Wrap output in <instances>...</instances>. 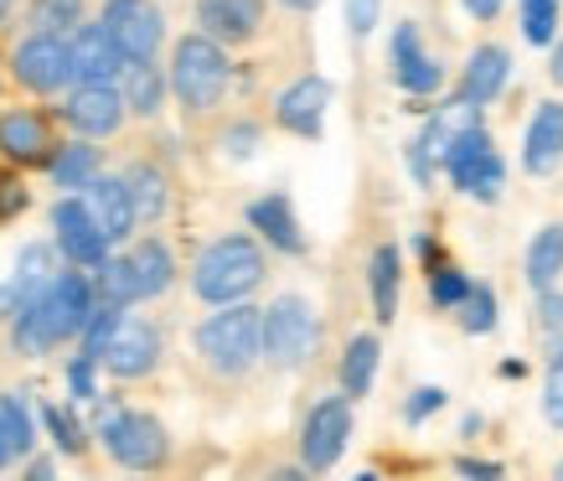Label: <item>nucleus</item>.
Instances as JSON below:
<instances>
[{
    "mask_svg": "<svg viewBox=\"0 0 563 481\" xmlns=\"http://www.w3.org/2000/svg\"><path fill=\"white\" fill-rule=\"evenodd\" d=\"M99 440L130 471H155V466H166V456H172V440H166L161 419H151V414H140V409H114V404L99 409Z\"/></svg>",
    "mask_w": 563,
    "mask_h": 481,
    "instance_id": "423d86ee",
    "label": "nucleus"
},
{
    "mask_svg": "<svg viewBox=\"0 0 563 481\" xmlns=\"http://www.w3.org/2000/svg\"><path fill=\"white\" fill-rule=\"evenodd\" d=\"M99 306V295H93V280L88 275H52V285L42 295H32L26 306L11 316L16 321V347L26 358H47L57 342H68L78 337L88 321V310Z\"/></svg>",
    "mask_w": 563,
    "mask_h": 481,
    "instance_id": "f257e3e1",
    "label": "nucleus"
},
{
    "mask_svg": "<svg viewBox=\"0 0 563 481\" xmlns=\"http://www.w3.org/2000/svg\"><path fill=\"white\" fill-rule=\"evenodd\" d=\"M124 187H130V203H135V218L140 223H155L161 212H166V192H172V182H166V172L161 166H151V161H135L130 172H124Z\"/></svg>",
    "mask_w": 563,
    "mask_h": 481,
    "instance_id": "a878e982",
    "label": "nucleus"
},
{
    "mask_svg": "<svg viewBox=\"0 0 563 481\" xmlns=\"http://www.w3.org/2000/svg\"><path fill=\"white\" fill-rule=\"evenodd\" d=\"M42 419H47L52 440L68 450V456H78V450H84V430H78V419H73L68 409H57V404H42Z\"/></svg>",
    "mask_w": 563,
    "mask_h": 481,
    "instance_id": "e433bc0d",
    "label": "nucleus"
},
{
    "mask_svg": "<svg viewBox=\"0 0 563 481\" xmlns=\"http://www.w3.org/2000/svg\"><path fill=\"white\" fill-rule=\"evenodd\" d=\"M52 275H57V249H47V243H32V249H21V259H16V300L26 306L32 295H42L52 285ZM16 306V310H21Z\"/></svg>",
    "mask_w": 563,
    "mask_h": 481,
    "instance_id": "2f4dec72",
    "label": "nucleus"
},
{
    "mask_svg": "<svg viewBox=\"0 0 563 481\" xmlns=\"http://www.w3.org/2000/svg\"><path fill=\"white\" fill-rule=\"evenodd\" d=\"M465 291H471V280H465L461 270H434V275H429V300H434V306H461Z\"/></svg>",
    "mask_w": 563,
    "mask_h": 481,
    "instance_id": "58836bf2",
    "label": "nucleus"
},
{
    "mask_svg": "<svg viewBox=\"0 0 563 481\" xmlns=\"http://www.w3.org/2000/svg\"><path fill=\"white\" fill-rule=\"evenodd\" d=\"M52 182L63 192H84L93 176H99V151H93V140H73V145H57L52 151Z\"/></svg>",
    "mask_w": 563,
    "mask_h": 481,
    "instance_id": "cd10ccee",
    "label": "nucleus"
},
{
    "mask_svg": "<svg viewBox=\"0 0 563 481\" xmlns=\"http://www.w3.org/2000/svg\"><path fill=\"white\" fill-rule=\"evenodd\" d=\"M16 285H0V321H5V316H16Z\"/></svg>",
    "mask_w": 563,
    "mask_h": 481,
    "instance_id": "09e8293b",
    "label": "nucleus"
},
{
    "mask_svg": "<svg viewBox=\"0 0 563 481\" xmlns=\"http://www.w3.org/2000/svg\"><path fill=\"white\" fill-rule=\"evenodd\" d=\"M249 223H254V233H264L274 249H285V254H306V239H300V223H295V207H290L285 192L258 197V203L249 207Z\"/></svg>",
    "mask_w": 563,
    "mask_h": 481,
    "instance_id": "4be33fe9",
    "label": "nucleus"
},
{
    "mask_svg": "<svg viewBox=\"0 0 563 481\" xmlns=\"http://www.w3.org/2000/svg\"><path fill=\"white\" fill-rule=\"evenodd\" d=\"M548 73H553V84H563V42L553 47V68H548Z\"/></svg>",
    "mask_w": 563,
    "mask_h": 481,
    "instance_id": "8fccbe9b",
    "label": "nucleus"
},
{
    "mask_svg": "<svg viewBox=\"0 0 563 481\" xmlns=\"http://www.w3.org/2000/svg\"><path fill=\"white\" fill-rule=\"evenodd\" d=\"M559 32V0H522V36L532 47H548Z\"/></svg>",
    "mask_w": 563,
    "mask_h": 481,
    "instance_id": "c9c22d12",
    "label": "nucleus"
},
{
    "mask_svg": "<svg viewBox=\"0 0 563 481\" xmlns=\"http://www.w3.org/2000/svg\"><path fill=\"white\" fill-rule=\"evenodd\" d=\"M228 145H233V155H249L258 145V130H249V124H239L233 135H228Z\"/></svg>",
    "mask_w": 563,
    "mask_h": 481,
    "instance_id": "a18cd8bd",
    "label": "nucleus"
},
{
    "mask_svg": "<svg viewBox=\"0 0 563 481\" xmlns=\"http://www.w3.org/2000/svg\"><path fill=\"white\" fill-rule=\"evenodd\" d=\"M455 471H461V477H501L496 461H455Z\"/></svg>",
    "mask_w": 563,
    "mask_h": 481,
    "instance_id": "de8ad7c7",
    "label": "nucleus"
},
{
    "mask_svg": "<svg viewBox=\"0 0 563 481\" xmlns=\"http://www.w3.org/2000/svg\"><path fill=\"white\" fill-rule=\"evenodd\" d=\"M32 450V414L21 394H0V471H11Z\"/></svg>",
    "mask_w": 563,
    "mask_h": 481,
    "instance_id": "c756f323",
    "label": "nucleus"
},
{
    "mask_svg": "<svg viewBox=\"0 0 563 481\" xmlns=\"http://www.w3.org/2000/svg\"><path fill=\"white\" fill-rule=\"evenodd\" d=\"M471 130H481V103L450 99L444 109H434V120H429L424 140H419V151H424V155H444L461 135H471Z\"/></svg>",
    "mask_w": 563,
    "mask_h": 481,
    "instance_id": "5701e85b",
    "label": "nucleus"
},
{
    "mask_svg": "<svg viewBox=\"0 0 563 481\" xmlns=\"http://www.w3.org/2000/svg\"><path fill=\"white\" fill-rule=\"evenodd\" d=\"M68 57H73V84H114L124 73V52L114 47V36L103 32V21H78L68 36Z\"/></svg>",
    "mask_w": 563,
    "mask_h": 481,
    "instance_id": "4468645a",
    "label": "nucleus"
},
{
    "mask_svg": "<svg viewBox=\"0 0 563 481\" xmlns=\"http://www.w3.org/2000/svg\"><path fill=\"white\" fill-rule=\"evenodd\" d=\"M11 6H16V0H0V21L11 17Z\"/></svg>",
    "mask_w": 563,
    "mask_h": 481,
    "instance_id": "603ef678",
    "label": "nucleus"
},
{
    "mask_svg": "<svg viewBox=\"0 0 563 481\" xmlns=\"http://www.w3.org/2000/svg\"><path fill=\"white\" fill-rule=\"evenodd\" d=\"M377 358H383V342H377L373 331H362V337L346 342V358H342V394L346 398H362L367 389H373Z\"/></svg>",
    "mask_w": 563,
    "mask_h": 481,
    "instance_id": "7c9ffc66",
    "label": "nucleus"
},
{
    "mask_svg": "<svg viewBox=\"0 0 563 481\" xmlns=\"http://www.w3.org/2000/svg\"><path fill=\"white\" fill-rule=\"evenodd\" d=\"M93 295H99V300H109V306H135L140 285H135L130 259H103L99 275H93Z\"/></svg>",
    "mask_w": 563,
    "mask_h": 481,
    "instance_id": "473e14b6",
    "label": "nucleus"
},
{
    "mask_svg": "<svg viewBox=\"0 0 563 481\" xmlns=\"http://www.w3.org/2000/svg\"><path fill=\"white\" fill-rule=\"evenodd\" d=\"M543 419L553 430H563V347L548 362V383H543Z\"/></svg>",
    "mask_w": 563,
    "mask_h": 481,
    "instance_id": "4c0bfd02",
    "label": "nucleus"
},
{
    "mask_svg": "<svg viewBox=\"0 0 563 481\" xmlns=\"http://www.w3.org/2000/svg\"><path fill=\"white\" fill-rule=\"evenodd\" d=\"M346 440H352V398L331 394L321 398L316 409L306 414V430H300V456H306L310 471H331L342 461Z\"/></svg>",
    "mask_w": 563,
    "mask_h": 481,
    "instance_id": "9d476101",
    "label": "nucleus"
},
{
    "mask_svg": "<svg viewBox=\"0 0 563 481\" xmlns=\"http://www.w3.org/2000/svg\"><path fill=\"white\" fill-rule=\"evenodd\" d=\"M461 6H465V11H471L476 21H496V17H501V0H461Z\"/></svg>",
    "mask_w": 563,
    "mask_h": 481,
    "instance_id": "49530a36",
    "label": "nucleus"
},
{
    "mask_svg": "<svg viewBox=\"0 0 563 481\" xmlns=\"http://www.w3.org/2000/svg\"><path fill=\"white\" fill-rule=\"evenodd\" d=\"M285 6H290V11H316L321 0H285Z\"/></svg>",
    "mask_w": 563,
    "mask_h": 481,
    "instance_id": "3c124183",
    "label": "nucleus"
},
{
    "mask_svg": "<svg viewBox=\"0 0 563 481\" xmlns=\"http://www.w3.org/2000/svg\"><path fill=\"white\" fill-rule=\"evenodd\" d=\"M124 109L130 114H161V103H166V73L155 68L151 57L145 63H124Z\"/></svg>",
    "mask_w": 563,
    "mask_h": 481,
    "instance_id": "bb28decb",
    "label": "nucleus"
},
{
    "mask_svg": "<svg viewBox=\"0 0 563 481\" xmlns=\"http://www.w3.org/2000/svg\"><path fill=\"white\" fill-rule=\"evenodd\" d=\"M388 57H393V78H398L404 94H434V88L444 84V68L419 47V26H409V21L393 32Z\"/></svg>",
    "mask_w": 563,
    "mask_h": 481,
    "instance_id": "aec40b11",
    "label": "nucleus"
},
{
    "mask_svg": "<svg viewBox=\"0 0 563 481\" xmlns=\"http://www.w3.org/2000/svg\"><path fill=\"white\" fill-rule=\"evenodd\" d=\"M63 120L84 140H103L124 124V94L114 84H78L63 103Z\"/></svg>",
    "mask_w": 563,
    "mask_h": 481,
    "instance_id": "ddd939ff",
    "label": "nucleus"
},
{
    "mask_svg": "<svg viewBox=\"0 0 563 481\" xmlns=\"http://www.w3.org/2000/svg\"><path fill=\"white\" fill-rule=\"evenodd\" d=\"M346 21L357 36H367L377 26V0H346Z\"/></svg>",
    "mask_w": 563,
    "mask_h": 481,
    "instance_id": "79ce46f5",
    "label": "nucleus"
},
{
    "mask_svg": "<svg viewBox=\"0 0 563 481\" xmlns=\"http://www.w3.org/2000/svg\"><path fill=\"white\" fill-rule=\"evenodd\" d=\"M84 21V0H32V32L68 36Z\"/></svg>",
    "mask_w": 563,
    "mask_h": 481,
    "instance_id": "72a5a7b5",
    "label": "nucleus"
},
{
    "mask_svg": "<svg viewBox=\"0 0 563 481\" xmlns=\"http://www.w3.org/2000/svg\"><path fill=\"white\" fill-rule=\"evenodd\" d=\"M52 228H57L63 259H73L78 270H99L103 259H109V239H103V228L93 223V212L84 207V197H63V203L52 207Z\"/></svg>",
    "mask_w": 563,
    "mask_h": 481,
    "instance_id": "f8f14e48",
    "label": "nucleus"
},
{
    "mask_svg": "<svg viewBox=\"0 0 563 481\" xmlns=\"http://www.w3.org/2000/svg\"><path fill=\"white\" fill-rule=\"evenodd\" d=\"M258 280H264V254H258V243L243 239V233H228V239L202 249L197 270H191V291L202 295L207 306H228V300L254 295Z\"/></svg>",
    "mask_w": 563,
    "mask_h": 481,
    "instance_id": "f03ea898",
    "label": "nucleus"
},
{
    "mask_svg": "<svg viewBox=\"0 0 563 481\" xmlns=\"http://www.w3.org/2000/svg\"><path fill=\"white\" fill-rule=\"evenodd\" d=\"M559 275H563V223H548L528 243V285L548 291V285H559Z\"/></svg>",
    "mask_w": 563,
    "mask_h": 481,
    "instance_id": "c85d7f7f",
    "label": "nucleus"
},
{
    "mask_svg": "<svg viewBox=\"0 0 563 481\" xmlns=\"http://www.w3.org/2000/svg\"><path fill=\"white\" fill-rule=\"evenodd\" d=\"M444 409V389H413V398H409V425H419V419H429V414H440Z\"/></svg>",
    "mask_w": 563,
    "mask_h": 481,
    "instance_id": "a19ab883",
    "label": "nucleus"
},
{
    "mask_svg": "<svg viewBox=\"0 0 563 481\" xmlns=\"http://www.w3.org/2000/svg\"><path fill=\"white\" fill-rule=\"evenodd\" d=\"M197 21L212 42L239 47V42H254L264 26V0H197Z\"/></svg>",
    "mask_w": 563,
    "mask_h": 481,
    "instance_id": "a211bd4d",
    "label": "nucleus"
},
{
    "mask_svg": "<svg viewBox=\"0 0 563 481\" xmlns=\"http://www.w3.org/2000/svg\"><path fill=\"white\" fill-rule=\"evenodd\" d=\"M325 103H331V84L325 78H295L285 94H279V103H274V120H279V130H290V135L300 140H316L325 124Z\"/></svg>",
    "mask_w": 563,
    "mask_h": 481,
    "instance_id": "2eb2a0df",
    "label": "nucleus"
},
{
    "mask_svg": "<svg viewBox=\"0 0 563 481\" xmlns=\"http://www.w3.org/2000/svg\"><path fill=\"white\" fill-rule=\"evenodd\" d=\"M52 130L36 109H5L0 114V155L21 161V166H47L52 161Z\"/></svg>",
    "mask_w": 563,
    "mask_h": 481,
    "instance_id": "dca6fc26",
    "label": "nucleus"
},
{
    "mask_svg": "<svg viewBox=\"0 0 563 481\" xmlns=\"http://www.w3.org/2000/svg\"><path fill=\"white\" fill-rule=\"evenodd\" d=\"M84 207L93 212V223L103 228V239L109 243H124L135 233V203H130V187H124V176H93L84 187Z\"/></svg>",
    "mask_w": 563,
    "mask_h": 481,
    "instance_id": "f3484780",
    "label": "nucleus"
},
{
    "mask_svg": "<svg viewBox=\"0 0 563 481\" xmlns=\"http://www.w3.org/2000/svg\"><path fill=\"white\" fill-rule=\"evenodd\" d=\"M461 327L471 331V337H486V331L496 327V295H492V285H471V291H465Z\"/></svg>",
    "mask_w": 563,
    "mask_h": 481,
    "instance_id": "f704fd0d",
    "label": "nucleus"
},
{
    "mask_svg": "<svg viewBox=\"0 0 563 481\" xmlns=\"http://www.w3.org/2000/svg\"><path fill=\"white\" fill-rule=\"evenodd\" d=\"M11 73H16L21 88L32 94H63L73 84V57H68V36L57 32H32L11 57Z\"/></svg>",
    "mask_w": 563,
    "mask_h": 481,
    "instance_id": "1a4fd4ad",
    "label": "nucleus"
},
{
    "mask_svg": "<svg viewBox=\"0 0 563 481\" xmlns=\"http://www.w3.org/2000/svg\"><path fill=\"white\" fill-rule=\"evenodd\" d=\"M21 207H26V187L5 176V182H0V218H11V212H21Z\"/></svg>",
    "mask_w": 563,
    "mask_h": 481,
    "instance_id": "c03bdc74",
    "label": "nucleus"
},
{
    "mask_svg": "<svg viewBox=\"0 0 563 481\" xmlns=\"http://www.w3.org/2000/svg\"><path fill=\"white\" fill-rule=\"evenodd\" d=\"M440 161H444V172H450V182H455L465 197H481V203H496V192L507 182V166H501V155H496L486 130L461 135Z\"/></svg>",
    "mask_w": 563,
    "mask_h": 481,
    "instance_id": "0eeeda50",
    "label": "nucleus"
},
{
    "mask_svg": "<svg viewBox=\"0 0 563 481\" xmlns=\"http://www.w3.org/2000/svg\"><path fill=\"white\" fill-rule=\"evenodd\" d=\"M553 477H559V481H563V461H559V466H553Z\"/></svg>",
    "mask_w": 563,
    "mask_h": 481,
    "instance_id": "864d4df0",
    "label": "nucleus"
},
{
    "mask_svg": "<svg viewBox=\"0 0 563 481\" xmlns=\"http://www.w3.org/2000/svg\"><path fill=\"white\" fill-rule=\"evenodd\" d=\"M103 32L114 36L124 63H145L166 42V17H161L155 0H109L103 6Z\"/></svg>",
    "mask_w": 563,
    "mask_h": 481,
    "instance_id": "6e6552de",
    "label": "nucleus"
},
{
    "mask_svg": "<svg viewBox=\"0 0 563 481\" xmlns=\"http://www.w3.org/2000/svg\"><path fill=\"white\" fill-rule=\"evenodd\" d=\"M93 368H99V358H88V352H78L68 368V383H73V398H99L93 394Z\"/></svg>",
    "mask_w": 563,
    "mask_h": 481,
    "instance_id": "ea45409f",
    "label": "nucleus"
},
{
    "mask_svg": "<svg viewBox=\"0 0 563 481\" xmlns=\"http://www.w3.org/2000/svg\"><path fill=\"white\" fill-rule=\"evenodd\" d=\"M166 88L181 99L187 114H207V109H218V99L228 94V52H222V42H212L207 32L181 36L176 52H172Z\"/></svg>",
    "mask_w": 563,
    "mask_h": 481,
    "instance_id": "7ed1b4c3",
    "label": "nucleus"
},
{
    "mask_svg": "<svg viewBox=\"0 0 563 481\" xmlns=\"http://www.w3.org/2000/svg\"><path fill=\"white\" fill-rule=\"evenodd\" d=\"M321 342V321L306 295H279L269 310H258V358L274 368H306Z\"/></svg>",
    "mask_w": 563,
    "mask_h": 481,
    "instance_id": "39448f33",
    "label": "nucleus"
},
{
    "mask_svg": "<svg viewBox=\"0 0 563 481\" xmlns=\"http://www.w3.org/2000/svg\"><path fill=\"white\" fill-rule=\"evenodd\" d=\"M563 166V103L548 99L538 103V114L522 140V172L528 176H553Z\"/></svg>",
    "mask_w": 563,
    "mask_h": 481,
    "instance_id": "6ab92c4d",
    "label": "nucleus"
},
{
    "mask_svg": "<svg viewBox=\"0 0 563 481\" xmlns=\"http://www.w3.org/2000/svg\"><path fill=\"white\" fill-rule=\"evenodd\" d=\"M197 352L212 373L222 379H243L258 362V310L243 300H228L218 316H207L197 327Z\"/></svg>",
    "mask_w": 563,
    "mask_h": 481,
    "instance_id": "20e7f679",
    "label": "nucleus"
},
{
    "mask_svg": "<svg viewBox=\"0 0 563 481\" xmlns=\"http://www.w3.org/2000/svg\"><path fill=\"white\" fill-rule=\"evenodd\" d=\"M99 362L114 379H145L155 362H161V331L151 321H140V316H120L114 331L103 337Z\"/></svg>",
    "mask_w": 563,
    "mask_h": 481,
    "instance_id": "9b49d317",
    "label": "nucleus"
},
{
    "mask_svg": "<svg viewBox=\"0 0 563 481\" xmlns=\"http://www.w3.org/2000/svg\"><path fill=\"white\" fill-rule=\"evenodd\" d=\"M538 295H543V300H538V321H543V327H563V295L553 291V285Z\"/></svg>",
    "mask_w": 563,
    "mask_h": 481,
    "instance_id": "37998d69",
    "label": "nucleus"
},
{
    "mask_svg": "<svg viewBox=\"0 0 563 481\" xmlns=\"http://www.w3.org/2000/svg\"><path fill=\"white\" fill-rule=\"evenodd\" d=\"M367 285H373L377 321L388 327L393 316H398V285H404V259H398V249H393V243H377V249H373V275H367Z\"/></svg>",
    "mask_w": 563,
    "mask_h": 481,
    "instance_id": "393cba45",
    "label": "nucleus"
},
{
    "mask_svg": "<svg viewBox=\"0 0 563 481\" xmlns=\"http://www.w3.org/2000/svg\"><path fill=\"white\" fill-rule=\"evenodd\" d=\"M130 270H135V285H140V300H151V295L172 291V275H176V259L172 249L161 239H140L130 249Z\"/></svg>",
    "mask_w": 563,
    "mask_h": 481,
    "instance_id": "b1692460",
    "label": "nucleus"
},
{
    "mask_svg": "<svg viewBox=\"0 0 563 481\" xmlns=\"http://www.w3.org/2000/svg\"><path fill=\"white\" fill-rule=\"evenodd\" d=\"M507 73H512V52L507 47H476L471 52V63L461 73V99L471 103H492L501 88H507Z\"/></svg>",
    "mask_w": 563,
    "mask_h": 481,
    "instance_id": "412c9836",
    "label": "nucleus"
}]
</instances>
